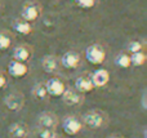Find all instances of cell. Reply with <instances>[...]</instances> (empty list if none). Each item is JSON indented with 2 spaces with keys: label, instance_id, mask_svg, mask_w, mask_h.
Wrapping results in <instances>:
<instances>
[{
  "label": "cell",
  "instance_id": "1",
  "mask_svg": "<svg viewBox=\"0 0 147 138\" xmlns=\"http://www.w3.org/2000/svg\"><path fill=\"white\" fill-rule=\"evenodd\" d=\"M85 59L92 65H102L106 59V50L99 44H92L85 49Z\"/></svg>",
  "mask_w": 147,
  "mask_h": 138
},
{
  "label": "cell",
  "instance_id": "25",
  "mask_svg": "<svg viewBox=\"0 0 147 138\" xmlns=\"http://www.w3.org/2000/svg\"><path fill=\"white\" fill-rule=\"evenodd\" d=\"M107 138H124V137H121V136H116V134H114V136H110V137H107Z\"/></svg>",
  "mask_w": 147,
  "mask_h": 138
},
{
  "label": "cell",
  "instance_id": "13",
  "mask_svg": "<svg viewBox=\"0 0 147 138\" xmlns=\"http://www.w3.org/2000/svg\"><path fill=\"white\" fill-rule=\"evenodd\" d=\"M61 97L63 102L69 106H78L83 102V97L79 94V92H75L72 89H66Z\"/></svg>",
  "mask_w": 147,
  "mask_h": 138
},
{
  "label": "cell",
  "instance_id": "8",
  "mask_svg": "<svg viewBox=\"0 0 147 138\" xmlns=\"http://www.w3.org/2000/svg\"><path fill=\"white\" fill-rule=\"evenodd\" d=\"M5 106L10 111H20L25 105V98L21 93H10L4 100Z\"/></svg>",
  "mask_w": 147,
  "mask_h": 138
},
{
  "label": "cell",
  "instance_id": "14",
  "mask_svg": "<svg viewBox=\"0 0 147 138\" xmlns=\"http://www.w3.org/2000/svg\"><path fill=\"white\" fill-rule=\"evenodd\" d=\"M9 136L12 138H27L28 128L23 123H14L9 127Z\"/></svg>",
  "mask_w": 147,
  "mask_h": 138
},
{
  "label": "cell",
  "instance_id": "27",
  "mask_svg": "<svg viewBox=\"0 0 147 138\" xmlns=\"http://www.w3.org/2000/svg\"><path fill=\"white\" fill-rule=\"evenodd\" d=\"M0 5H1V0H0Z\"/></svg>",
  "mask_w": 147,
  "mask_h": 138
},
{
  "label": "cell",
  "instance_id": "24",
  "mask_svg": "<svg viewBox=\"0 0 147 138\" xmlns=\"http://www.w3.org/2000/svg\"><path fill=\"white\" fill-rule=\"evenodd\" d=\"M5 85H7V77H5V75L3 74V72H0V90H1Z\"/></svg>",
  "mask_w": 147,
  "mask_h": 138
},
{
  "label": "cell",
  "instance_id": "11",
  "mask_svg": "<svg viewBox=\"0 0 147 138\" xmlns=\"http://www.w3.org/2000/svg\"><path fill=\"white\" fill-rule=\"evenodd\" d=\"M39 128H47V129H56L58 125V118L57 115L52 112H44L39 116L38 119Z\"/></svg>",
  "mask_w": 147,
  "mask_h": 138
},
{
  "label": "cell",
  "instance_id": "10",
  "mask_svg": "<svg viewBox=\"0 0 147 138\" xmlns=\"http://www.w3.org/2000/svg\"><path fill=\"white\" fill-rule=\"evenodd\" d=\"M32 56V48L28 44H21L13 49V59L20 62H27Z\"/></svg>",
  "mask_w": 147,
  "mask_h": 138
},
{
  "label": "cell",
  "instance_id": "15",
  "mask_svg": "<svg viewBox=\"0 0 147 138\" xmlns=\"http://www.w3.org/2000/svg\"><path fill=\"white\" fill-rule=\"evenodd\" d=\"M12 27L16 32L21 34V35H30V34L34 31L32 25H31L30 22H27V21L22 20V18L16 20L14 22L12 23Z\"/></svg>",
  "mask_w": 147,
  "mask_h": 138
},
{
  "label": "cell",
  "instance_id": "21",
  "mask_svg": "<svg viewBox=\"0 0 147 138\" xmlns=\"http://www.w3.org/2000/svg\"><path fill=\"white\" fill-rule=\"evenodd\" d=\"M143 48H145V44H143L142 41H140V40H133V41H130V43L128 44L127 50L129 52L130 54H132V53H136V52L143 50Z\"/></svg>",
  "mask_w": 147,
  "mask_h": 138
},
{
  "label": "cell",
  "instance_id": "17",
  "mask_svg": "<svg viewBox=\"0 0 147 138\" xmlns=\"http://www.w3.org/2000/svg\"><path fill=\"white\" fill-rule=\"evenodd\" d=\"M13 36L9 31H0V50H7L12 46Z\"/></svg>",
  "mask_w": 147,
  "mask_h": 138
},
{
  "label": "cell",
  "instance_id": "5",
  "mask_svg": "<svg viewBox=\"0 0 147 138\" xmlns=\"http://www.w3.org/2000/svg\"><path fill=\"white\" fill-rule=\"evenodd\" d=\"M45 88L48 96H52V97H61L63 94V92L66 90L65 83L59 77H51L45 83Z\"/></svg>",
  "mask_w": 147,
  "mask_h": 138
},
{
  "label": "cell",
  "instance_id": "3",
  "mask_svg": "<svg viewBox=\"0 0 147 138\" xmlns=\"http://www.w3.org/2000/svg\"><path fill=\"white\" fill-rule=\"evenodd\" d=\"M81 123L89 129H98L105 124V115L99 111H89L83 116Z\"/></svg>",
  "mask_w": 147,
  "mask_h": 138
},
{
  "label": "cell",
  "instance_id": "6",
  "mask_svg": "<svg viewBox=\"0 0 147 138\" xmlns=\"http://www.w3.org/2000/svg\"><path fill=\"white\" fill-rule=\"evenodd\" d=\"M27 72H28V66L25 62H20V61H16V59H12V61L8 63V74H9L10 76L16 77V79L26 76Z\"/></svg>",
  "mask_w": 147,
  "mask_h": 138
},
{
  "label": "cell",
  "instance_id": "22",
  "mask_svg": "<svg viewBox=\"0 0 147 138\" xmlns=\"http://www.w3.org/2000/svg\"><path fill=\"white\" fill-rule=\"evenodd\" d=\"M75 3L81 9H92L93 7H96L97 0H76Z\"/></svg>",
  "mask_w": 147,
  "mask_h": 138
},
{
  "label": "cell",
  "instance_id": "7",
  "mask_svg": "<svg viewBox=\"0 0 147 138\" xmlns=\"http://www.w3.org/2000/svg\"><path fill=\"white\" fill-rule=\"evenodd\" d=\"M80 54L78 52L74 50H69L61 57V65L67 70H75L79 67L80 65Z\"/></svg>",
  "mask_w": 147,
  "mask_h": 138
},
{
  "label": "cell",
  "instance_id": "20",
  "mask_svg": "<svg viewBox=\"0 0 147 138\" xmlns=\"http://www.w3.org/2000/svg\"><path fill=\"white\" fill-rule=\"evenodd\" d=\"M32 96L38 101H44L45 100L47 96H48L45 84H44V83H39V84H36L35 87H34V89H32Z\"/></svg>",
  "mask_w": 147,
  "mask_h": 138
},
{
  "label": "cell",
  "instance_id": "16",
  "mask_svg": "<svg viewBox=\"0 0 147 138\" xmlns=\"http://www.w3.org/2000/svg\"><path fill=\"white\" fill-rule=\"evenodd\" d=\"M41 66H43V70L48 74H52V72L57 71L58 69V59H57L56 56H45L43 59H41Z\"/></svg>",
  "mask_w": 147,
  "mask_h": 138
},
{
  "label": "cell",
  "instance_id": "26",
  "mask_svg": "<svg viewBox=\"0 0 147 138\" xmlns=\"http://www.w3.org/2000/svg\"><path fill=\"white\" fill-rule=\"evenodd\" d=\"M53 138H62V137H59V136H57V134H54Z\"/></svg>",
  "mask_w": 147,
  "mask_h": 138
},
{
  "label": "cell",
  "instance_id": "23",
  "mask_svg": "<svg viewBox=\"0 0 147 138\" xmlns=\"http://www.w3.org/2000/svg\"><path fill=\"white\" fill-rule=\"evenodd\" d=\"M53 129H47V128H39V131L36 132V138H53L54 136Z\"/></svg>",
  "mask_w": 147,
  "mask_h": 138
},
{
  "label": "cell",
  "instance_id": "9",
  "mask_svg": "<svg viewBox=\"0 0 147 138\" xmlns=\"http://www.w3.org/2000/svg\"><path fill=\"white\" fill-rule=\"evenodd\" d=\"M89 76H90L94 88H102L109 84V81H110V72L105 69L96 70V71L92 75H89Z\"/></svg>",
  "mask_w": 147,
  "mask_h": 138
},
{
  "label": "cell",
  "instance_id": "28",
  "mask_svg": "<svg viewBox=\"0 0 147 138\" xmlns=\"http://www.w3.org/2000/svg\"><path fill=\"white\" fill-rule=\"evenodd\" d=\"M71 1H76V0H71Z\"/></svg>",
  "mask_w": 147,
  "mask_h": 138
},
{
  "label": "cell",
  "instance_id": "19",
  "mask_svg": "<svg viewBox=\"0 0 147 138\" xmlns=\"http://www.w3.org/2000/svg\"><path fill=\"white\" fill-rule=\"evenodd\" d=\"M115 65L120 69H128L130 67V57L128 53L123 52V53H119L115 58Z\"/></svg>",
  "mask_w": 147,
  "mask_h": 138
},
{
  "label": "cell",
  "instance_id": "12",
  "mask_svg": "<svg viewBox=\"0 0 147 138\" xmlns=\"http://www.w3.org/2000/svg\"><path fill=\"white\" fill-rule=\"evenodd\" d=\"M75 89L79 93H89L94 89V85L89 75H81L75 80Z\"/></svg>",
  "mask_w": 147,
  "mask_h": 138
},
{
  "label": "cell",
  "instance_id": "2",
  "mask_svg": "<svg viewBox=\"0 0 147 138\" xmlns=\"http://www.w3.org/2000/svg\"><path fill=\"white\" fill-rule=\"evenodd\" d=\"M41 14V7L36 1H27L23 4L22 10H21V18L27 22H34L36 21Z\"/></svg>",
  "mask_w": 147,
  "mask_h": 138
},
{
  "label": "cell",
  "instance_id": "18",
  "mask_svg": "<svg viewBox=\"0 0 147 138\" xmlns=\"http://www.w3.org/2000/svg\"><path fill=\"white\" fill-rule=\"evenodd\" d=\"M129 57H130V66L140 67L142 65H145V62H146V53L143 50L129 54Z\"/></svg>",
  "mask_w": 147,
  "mask_h": 138
},
{
  "label": "cell",
  "instance_id": "4",
  "mask_svg": "<svg viewBox=\"0 0 147 138\" xmlns=\"http://www.w3.org/2000/svg\"><path fill=\"white\" fill-rule=\"evenodd\" d=\"M62 129L69 136H76L83 129V123L79 118L70 115L67 118H65L63 123H62Z\"/></svg>",
  "mask_w": 147,
  "mask_h": 138
}]
</instances>
